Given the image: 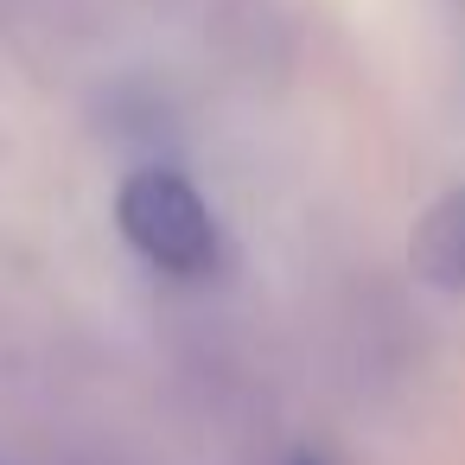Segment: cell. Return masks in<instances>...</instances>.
<instances>
[{
	"label": "cell",
	"instance_id": "obj_1",
	"mask_svg": "<svg viewBox=\"0 0 465 465\" xmlns=\"http://www.w3.org/2000/svg\"><path fill=\"white\" fill-rule=\"evenodd\" d=\"M115 223L134 242V255L173 281H204L223 268V223L204 204V192L173 166L128 173L115 192Z\"/></svg>",
	"mask_w": 465,
	"mask_h": 465
},
{
	"label": "cell",
	"instance_id": "obj_2",
	"mask_svg": "<svg viewBox=\"0 0 465 465\" xmlns=\"http://www.w3.org/2000/svg\"><path fill=\"white\" fill-rule=\"evenodd\" d=\"M408 262H414V274H420L427 287L465 293V185H452V192L414 223Z\"/></svg>",
	"mask_w": 465,
	"mask_h": 465
},
{
	"label": "cell",
	"instance_id": "obj_3",
	"mask_svg": "<svg viewBox=\"0 0 465 465\" xmlns=\"http://www.w3.org/2000/svg\"><path fill=\"white\" fill-rule=\"evenodd\" d=\"M293 465H319V459H293Z\"/></svg>",
	"mask_w": 465,
	"mask_h": 465
}]
</instances>
